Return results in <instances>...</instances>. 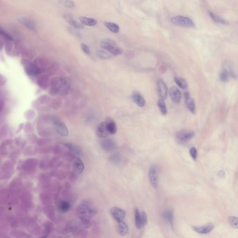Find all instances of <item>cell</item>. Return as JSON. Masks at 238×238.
<instances>
[{
  "instance_id": "15",
  "label": "cell",
  "mask_w": 238,
  "mask_h": 238,
  "mask_svg": "<svg viewBox=\"0 0 238 238\" xmlns=\"http://www.w3.org/2000/svg\"><path fill=\"white\" fill-rule=\"evenodd\" d=\"M58 87H56V89H57V92L62 93V94H66L68 93L70 89V85L68 83V81H66L64 79L62 78L59 80L57 81Z\"/></svg>"
},
{
  "instance_id": "17",
  "label": "cell",
  "mask_w": 238,
  "mask_h": 238,
  "mask_svg": "<svg viewBox=\"0 0 238 238\" xmlns=\"http://www.w3.org/2000/svg\"><path fill=\"white\" fill-rule=\"evenodd\" d=\"M192 229L196 232L201 234L209 233L213 230L214 225L212 224H208L202 226H192Z\"/></svg>"
},
{
  "instance_id": "11",
  "label": "cell",
  "mask_w": 238,
  "mask_h": 238,
  "mask_svg": "<svg viewBox=\"0 0 238 238\" xmlns=\"http://www.w3.org/2000/svg\"><path fill=\"white\" fill-rule=\"evenodd\" d=\"M169 93L173 102L176 104L180 103L182 99V93L178 87L175 86L170 87L169 90Z\"/></svg>"
},
{
  "instance_id": "8",
  "label": "cell",
  "mask_w": 238,
  "mask_h": 238,
  "mask_svg": "<svg viewBox=\"0 0 238 238\" xmlns=\"http://www.w3.org/2000/svg\"><path fill=\"white\" fill-rule=\"evenodd\" d=\"M195 132L191 130H182L177 132V139L181 142H185L195 136Z\"/></svg>"
},
{
  "instance_id": "33",
  "label": "cell",
  "mask_w": 238,
  "mask_h": 238,
  "mask_svg": "<svg viewBox=\"0 0 238 238\" xmlns=\"http://www.w3.org/2000/svg\"><path fill=\"white\" fill-rule=\"evenodd\" d=\"M228 220L232 227L238 229V217L231 216L228 218Z\"/></svg>"
},
{
  "instance_id": "34",
  "label": "cell",
  "mask_w": 238,
  "mask_h": 238,
  "mask_svg": "<svg viewBox=\"0 0 238 238\" xmlns=\"http://www.w3.org/2000/svg\"><path fill=\"white\" fill-rule=\"evenodd\" d=\"M0 34H1L2 36L3 37L5 40L11 41H13L14 40L13 37L10 34L7 33V31L2 29V28H1V29H0Z\"/></svg>"
},
{
  "instance_id": "14",
  "label": "cell",
  "mask_w": 238,
  "mask_h": 238,
  "mask_svg": "<svg viewBox=\"0 0 238 238\" xmlns=\"http://www.w3.org/2000/svg\"><path fill=\"white\" fill-rule=\"evenodd\" d=\"M63 18L64 20L68 22V23L72 26L73 28L77 29H81L84 28L83 25L80 22H79L73 18V16L70 14H65L63 15Z\"/></svg>"
},
{
  "instance_id": "26",
  "label": "cell",
  "mask_w": 238,
  "mask_h": 238,
  "mask_svg": "<svg viewBox=\"0 0 238 238\" xmlns=\"http://www.w3.org/2000/svg\"><path fill=\"white\" fill-rule=\"evenodd\" d=\"M104 24L110 31L113 33L116 34L119 32L120 28L117 24L107 22H104Z\"/></svg>"
},
{
  "instance_id": "3",
  "label": "cell",
  "mask_w": 238,
  "mask_h": 238,
  "mask_svg": "<svg viewBox=\"0 0 238 238\" xmlns=\"http://www.w3.org/2000/svg\"><path fill=\"white\" fill-rule=\"evenodd\" d=\"M148 178L150 183L153 188L157 189L159 187V176L158 167L156 164H153L150 166L148 171Z\"/></svg>"
},
{
  "instance_id": "22",
  "label": "cell",
  "mask_w": 238,
  "mask_h": 238,
  "mask_svg": "<svg viewBox=\"0 0 238 238\" xmlns=\"http://www.w3.org/2000/svg\"><path fill=\"white\" fill-rule=\"evenodd\" d=\"M118 231L119 234L122 236H126L128 233L129 227L125 221H121L118 223Z\"/></svg>"
},
{
  "instance_id": "30",
  "label": "cell",
  "mask_w": 238,
  "mask_h": 238,
  "mask_svg": "<svg viewBox=\"0 0 238 238\" xmlns=\"http://www.w3.org/2000/svg\"><path fill=\"white\" fill-rule=\"evenodd\" d=\"M175 81L176 84L179 87L182 89H185L188 87V85L187 81L182 78L175 77Z\"/></svg>"
},
{
  "instance_id": "24",
  "label": "cell",
  "mask_w": 238,
  "mask_h": 238,
  "mask_svg": "<svg viewBox=\"0 0 238 238\" xmlns=\"http://www.w3.org/2000/svg\"><path fill=\"white\" fill-rule=\"evenodd\" d=\"M107 129L110 134H114L117 132V127L115 122L111 119L106 121Z\"/></svg>"
},
{
  "instance_id": "6",
  "label": "cell",
  "mask_w": 238,
  "mask_h": 238,
  "mask_svg": "<svg viewBox=\"0 0 238 238\" xmlns=\"http://www.w3.org/2000/svg\"><path fill=\"white\" fill-rule=\"evenodd\" d=\"M54 126L57 132L59 134L64 137L69 135V130L65 124L58 118H55L54 120Z\"/></svg>"
},
{
  "instance_id": "37",
  "label": "cell",
  "mask_w": 238,
  "mask_h": 238,
  "mask_svg": "<svg viewBox=\"0 0 238 238\" xmlns=\"http://www.w3.org/2000/svg\"><path fill=\"white\" fill-rule=\"evenodd\" d=\"M76 29L70 27V28H68V31L71 35H72L74 36L77 37V38H80L81 37V35H80V33Z\"/></svg>"
},
{
  "instance_id": "9",
  "label": "cell",
  "mask_w": 238,
  "mask_h": 238,
  "mask_svg": "<svg viewBox=\"0 0 238 238\" xmlns=\"http://www.w3.org/2000/svg\"><path fill=\"white\" fill-rule=\"evenodd\" d=\"M96 134L98 137L101 138H107L110 135L107 129L106 121L101 122L96 127Z\"/></svg>"
},
{
  "instance_id": "20",
  "label": "cell",
  "mask_w": 238,
  "mask_h": 238,
  "mask_svg": "<svg viewBox=\"0 0 238 238\" xmlns=\"http://www.w3.org/2000/svg\"><path fill=\"white\" fill-rule=\"evenodd\" d=\"M79 20L80 23L83 25L86 26L93 27L97 23V21L95 19L91 17H86L84 16H80L79 17Z\"/></svg>"
},
{
  "instance_id": "10",
  "label": "cell",
  "mask_w": 238,
  "mask_h": 238,
  "mask_svg": "<svg viewBox=\"0 0 238 238\" xmlns=\"http://www.w3.org/2000/svg\"><path fill=\"white\" fill-rule=\"evenodd\" d=\"M157 90L160 98L165 100L168 96V87L164 81L159 80L157 81Z\"/></svg>"
},
{
  "instance_id": "23",
  "label": "cell",
  "mask_w": 238,
  "mask_h": 238,
  "mask_svg": "<svg viewBox=\"0 0 238 238\" xmlns=\"http://www.w3.org/2000/svg\"><path fill=\"white\" fill-rule=\"evenodd\" d=\"M208 13L212 20L215 23L224 24V25H227L228 24V22H226L225 19H223L220 16H219L218 15L215 14V13H213L212 11H209Z\"/></svg>"
},
{
  "instance_id": "36",
  "label": "cell",
  "mask_w": 238,
  "mask_h": 238,
  "mask_svg": "<svg viewBox=\"0 0 238 238\" xmlns=\"http://www.w3.org/2000/svg\"><path fill=\"white\" fill-rule=\"evenodd\" d=\"M230 77V76L227 73L222 70L219 74V78L221 81L222 82H226L229 80Z\"/></svg>"
},
{
  "instance_id": "25",
  "label": "cell",
  "mask_w": 238,
  "mask_h": 238,
  "mask_svg": "<svg viewBox=\"0 0 238 238\" xmlns=\"http://www.w3.org/2000/svg\"><path fill=\"white\" fill-rule=\"evenodd\" d=\"M64 145L67 148H68V149H69L70 151L76 154L77 155L79 156L81 155V151H80V149L76 145L70 143H64Z\"/></svg>"
},
{
  "instance_id": "39",
  "label": "cell",
  "mask_w": 238,
  "mask_h": 238,
  "mask_svg": "<svg viewBox=\"0 0 238 238\" xmlns=\"http://www.w3.org/2000/svg\"><path fill=\"white\" fill-rule=\"evenodd\" d=\"M80 48H81V50H83V52L85 54L87 55L90 54V49H89L88 46L86 44L81 43L80 44Z\"/></svg>"
},
{
  "instance_id": "18",
  "label": "cell",
  "mask_w": 238,
  "mask_h": 238,
  "mask_svg": "<svg viewBox=\"0 0 238 238\" xmlns=\"http://www.w3.org/2000/svg\"><path fill=\"white\" fill-rule=\"evenodd\" d=\"M222 70L227 73L230 77L235 78L236 76L234 71L233 64L230 61H226L223 62L222 64Z\"/></svg>"
},
{
  "instance_id": "19",
  "label": "cell",
  "mask_w": 238,
  "mask_h": 238,
  "mask_svg": "<svg viewBox=\"0 0 238 238\" xmlns=\"http://www.w3.org/2000/svg\"><path fill=\"white\" fill-rule=\"evenodd\" d=\"M132 100L138 106L143 107L146 104V101L143 96L138 92L133 93L132 95Z\"/></svg>"
},
{
  "instance_id": "38",
  "label": "cell",
  "mask_w": 238,
  "mask_h": 238,
  "mask_svg": "<svg viewBox=\"0 0 238 238\" xmlns=\"http://www.w3.org/2000/svg\"><path fill=\"white\" fill-rule=\"evenodd\" d=\"M97 55L99 57L103 59H107L110 57V55L108 53H107L106 52L101 50H100L97 52Z\"/></svg>"
},
{
  "instance_id": "5",
  "label": "cell",
  "mask_w": 238,
  "mask_h": 238,
  "mask_svg": "<svg viewBox=\"0 0 238 238\" xmlns=\"http://www.w3.org/2000/svg\"><path fill=\"white\" fill-rule=\"evenodd\" d=\"M110 213L114 220L118 223L123 221L126 215V212L124 210L116 206L110 209Z\"/></svg>"
},
{
  "instance_id": "40",
  "label": "cell",
  "mask_w": 238,
  "mask_h": 238,
  "mask_svg": "<svg viewBox=\"0 0 238 238\" xmlns=\"http://www.w3.org/2000/svg\"><path fill=\"white\" fill-rule=\"evenodd\" d=\"M190 154L193 160L196 161L197 158V151L195 148H192L190 150Z\"/></svg>"
},
{
  "instance_id": "21",
  "label": "cell",
  "mask_w": 238,
  "mask_h": 238,
  "mask_svg": "<svg viewBox=\"0 0 238 238\" xmlns=\"http://www.w3.org/2000/svg\"><path fill=\"white\" fill-rule=\"evenodd\" d=\"M162 217L172 228H174V214L171 211L165 210L162 213Z\"/></svg>"
},
{
  "instance_id": "16",
  "label": "cell",
  "mask_w": 238,
  "mask_h": 238,
  "mask_svg": "<svg viewBox=\"0 0 238 238\" xmlns=\"http://www.w3.org/2000/svg\"><path fill=\"white\" fill-rule=\"evenodd\" d=\"M185 101L186 107L188 109L192 114L195 113V105L193 99L190 96L189 93L185 92L184 93Z\"/></svg>"
},
{
  "instance_id": "27",
  "label": "cell",
  "mask_w": 238,
  "mask_h": 238,
  "mask_svg": "<svg viewBox=\"0 0 238 238\" xmlns=\"http://www.w3.org/2000/svg\"><path fill=\"white\" fill-rule=\"evenodd\" d=\"M71 208V205L69 202L63 200L60 202L59 205V211L63 212H66L70 211Z\"/></svg>"
},
{
  "instance_id": "31",
  "label": "cell",
  "mask_w": 238,
  "mask_h": 238,
  "mask_svg": "<svg viewBox=\"0 0 238 238\" xmlns=\"http://www.w3.org/2000/svg\"><path fill=\"white\" fill-rule=\"evenodd\" d=\"M122 157L119 154L115 153L110 156V160L115 165H118L120 164L122 162Z\"/></svg>"
},
{
  "instance_id": "28",
  "label": "cell",
  "mask_w": 238,
  "mask_h": 238,
  "mask_svg": "<svg viewBox=\"0 0 238 238\" xmlns=\"http://www.w3.org/2000/svg\"><path fill=\"white\" fill-rule=\"evenodd\" d=\"M134 217H135V226L136 228L138 229H141L142 225H141V212L137 208L135 209L134 211Z\"/></svg>"
},
{
  "instance_id": "35",
  "label": "cell",
  "mask_w": 238,
  "mask_h": 238,
  "mask_svg": "<svg viewBox=\"0 0 238 238\" xmlns=\"http://www.w3.org/2000/svg\"><path fill=\"white\" fill-rule=\"evenodd\" d=\"M141 225L142 228L145 227L148 224V219L147 214L144 211L141 212Z\"/></svg>"
},
{
  "instance_id": "29",
  "label": "cell",
  "mask_w": 238,
  "mask_h": 238,
  "mask_svg": "<svg viewBox=\"0 0 238 238\" xmlns=\"http://www.w3.org/2000/svg\"><path fill=\"white\" fill-rule=\"evenodd\" d=\"M59 3L62 6L69 8H73L76 7V4L72 0H58Z\"/></svg>"
},
{
  "instance_id": "32",
  "label": "cell",
  "mask_w": 238,
  "mask_h": 238,
  "mask_svg": "<svg viewBox=\"0 0 238 238\" xmlns=\"http://www.w3.org/2000/svg\"><path fill=\"white\" fill-rule=\"evenodd\" d=\"M158 106L160 108L161 113L163 115H166L167 114L168 111H167V107H166V104L164 100L160 99L158 101Z\"/></svg>"
},
{
  "instance_id": "4",
  "label": "cell",
  "mask_w": 238,
  "mask_h": 238,
  "mask_svg": "<svg viewBox=\"0 0 238 238\" xmlns=\"http://www.w3.org/2000/svg\"><path fill=\"white\" fill-rule=\"evenodd\" d=\"M171 22L173 24L181 27L187 28H193L195 27V23L191 19L184 16H175L171 19Z\"/></svg>"
},
{
  "instance_id": "1",
  "label": "cell",
  "mask_w": 238,
  "mask_h": 238,
  "mask_svg": "<svg viewBox=\"0 0 238 238\" xmlns=\"http://www.w3.org/2000/svg\"><path fill=\"white\" fill-rule=\"evenodd\" d=\"M100 44L102 49L107 51L113 56L121 55L123 53L121 48L119 47L117 43L112 39L103 38L100 41Z\"/></svg>"
},
{
  "instance_id": "13",
  "label": "cell",
  "mask_w": 238,
  "mask_h": 238,
  "mask_svg": "<svg viewBox=\"0 0 238 238\" xmlns=\"http://www.w3.org/2000/svg\"><path fill=\"white\" fill-rule=\"evenodd\" d=\"M18 21L21 24L25 26L27 29H29L30 30L32 31H35L36 30L37 25L36 22L34 20L30 18H25V17H22L19 18Z\"/></svg>"
},
{
  "instance_id": "7",
  "label": "cell",
  "mask_w": 238,
  "mask_h": 238,
  "mask_svg": "<svg viewBox=\"0 0 238 238\" xmlns=\"http://www.w3.org/2000/svg\"><path fill=\"white\" fill-rule=\"evenodd\" d=\"M102 149L107 153L113 152L117 148V145L114 141L112 139H105L100 142Z\"/></svg>"
},
{
  "instance_id": "41",
  "label": "cell",
  "mask_w": 238,
  "mask_h": 238,
  "mask_svg": "<svg viewBox=\"0 0 238 238\" xmlns=\"http://www.w3.org/2000/svg\"><path fill=\"white\" fill-rule=\"evenodd\" d=\"M28 70H29V73L31 74H37L38 73H39L38 69H37V68H36L35 66H31Z\"/></svg>"
},
{
  "instance_id": "2",
  "label": "cell",
  "mask_w": 238,
  "mask_h": 238,
  "mask_svg": "<svg viewBox=\"0 0 238 238\" xmlns=\"http://www.w3.org/2000/svg\"><path fill=\"white\" fill-rule=\"evenodd\" d=\"M97 212L96 209L88 203H83L80 205L76 210L78 217L83 218L93 217L96 215Z\"/></svg>"
},
{
  "instance_id": "12",
  "label": "cell",
  "mask_w": 238,
  "mask_h": 238,
  "mask_svg": "<svg viewBox=\"0 0 238 238\" xmlns=\"http://www.w3.org/2000/svg\"><path fill=\"white\" fill-rule=\"evenodd\" d=\"M73 172L78 175L82 174L84 170V165L79 157H76L73 160L72 164Z\"/></svg>"
}]
</instances>
